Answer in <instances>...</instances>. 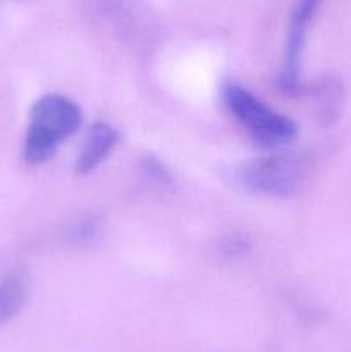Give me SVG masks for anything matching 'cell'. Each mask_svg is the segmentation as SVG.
I'll return each mask as SVG.
<instances>
[{"label": "cell", "mask_w": 351, "mask_h": 352, "mask_svg": "<svg viewBox=\"0 0 351 352\" xmlns=\"http://www.w3.org/2000/svg\"><path fill=\"white\" fill-rule=\"evenodd\" d=\"M322 2L323 0H298L295 7L291 24H289L288 45H286L281 74V82L288 91H296L299 86V69H301L299 65H301L306 30Z\"/></svg>", "instance_id": "cell-4"}, {"label": "cell", "mask_w": 351, "mask_h": 352, "mask_svg": "<svg viewBox=\"0 0 351 352\" xmlns=\"http://www.w3.org/2000/svg\"><path fill=\"white\" fill-rule=\"evenodd\" d=\"M26 299V284L19 275H10L0 284V325L21 311Z\"/></svg>", "instance_id": "cell-6"}, {"label": "cell", "mask_w": 351, "mask_h": 352, "mask_svg": "<svg viewBox=\"0 0 351 352\" xmlns=\"http://www.w3.org/2000/svg\"><path fill=\"white\" fill-rule=\"evenodd\" d=\"M246 188L274 196H289L298 182V162L292 155L277 153L246 162L240 170Z\"/></svg>", "instance_id": "cell-3"}, {"label": "cell", "mask_w": 351, "mask_h": 352, "mask_svg": "<svg viewBox=\"0 0 351 352\" xmlns=\"http://www.w3.org/2000/svg\"><path fill=\"white\" fill-rule=\"evenodd\" d=\"M222 98L234 119L262 146L277 148L295 141L298 134L295 120L275 112L248 89L227 82L222 88Z\"/></svg>", "instance_id": "cell-2"}, {"label": "cell", "mask_w": 351, "mask_h": 352, "mask_svg": "<svg viewBox=\"0 0 351 352\" xmlns=\"http://www.w3.org/2000/svg\"><path fill=\"white\" fill-rule=\"evenodd\" d=\"M117 140H119V134L110 124L102 122V120L93 124L86 134L81 153L76 160V174L86 175L95 170L102 164L103 158L116 146Z\"/></svg>", "instance_id": "cell-5"}, {"label": "cell", "mask_w": 351, "mask_h": 352, "mask_svg": "<svg viewBox=\"0 0 351 352\" xmlns=\"http://www.w3.org/2000/svg\"><path fill=\"white\" fill-rule=\"evenodd\" d=\"M81 110L62 95H45L31 109L30 127L24 141V160L43 164L57 150L58 144L81 126Z\"/></svg>", "instance_id": "cell-1"}]
</instances>
